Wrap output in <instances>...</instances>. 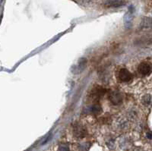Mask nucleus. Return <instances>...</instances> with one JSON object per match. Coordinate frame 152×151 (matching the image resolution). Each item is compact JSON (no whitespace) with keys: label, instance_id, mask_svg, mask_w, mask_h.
I'll return each mask as SVG.
<instances>
[{"label":"nucleus","instance_id":"10","mask_svg":"<svg viewBox=\"0 0 152 151\" xmlns=\"http://www.w3.org/2000/svg\"><path fill=\"white\" fill-rule=\"evenodd\" d=\"M91 112L95 115H98L100 114L101 112H102V107L98 103H96V104L93 105L91 107Z\"/></svg>","mask_w":152,"mask_h":151},{"label":"nucleus","instance_id":"12","mask_svg":"<svg viewBox=\"0 0 152 151\" xmlns=\"http://www.w3.org/2000/svg\"><path fill=\"white\" fill-rule=\"evenodd\" d=\"M147 137H148V138H149V139H151V137H152L151 134H147Z\"/></svg>","mask_w":152,"mask_h":151},{"label":"nucleus","instance_id":"8","mask_svg":"<svg viewBox=\"0 0 152 151\" xmlns=\"http://www.w3.org/2000/svg\"><path fill=\"white\" fill-rule=\"evenodd\" d=\"M151 27H152V18L148 17L144 18L141 23V28H149Z\"/></svg>","mask_w":152,"mask_h":151},{"label":"nucleus","instance_id":"9","mask_svg":"<svg viewBox=\"0 0 152 151\" xmlns=\"http://www.w3.org/2000/svg\"><path fill=\"white\" fill-rule=\"evenodd\" d=\"M142 103L145 106H151L152 105V96L150 94H146L142 97Z\"/></svg>","mask_w":152,"mask_h":151},{"label":"nucleus","instance_id":"4","mask_svg":"<svg viewBox=\"0 0 152 151\" xmlns=\"http://www.w3.org/2000/svg\"><path fill=\"white\" fill-rule=\"evenodd\" d=\"M109 100L113 105H119L122 103L123 96L118 91H112L109 95Z\"/></svg>","mask_w":152,"mask_h":151},{"label":"nucleus","instance_id":"3","mask_svg":"<svg viewBox=\"0 0 152 151\" xmlns=\"http://www.w3.org/2000/svg\"><path fill=\"white\" fill-rule=\"evenodd\" d=\"M118 77L122 82H129L132 79V74L126 69H120L118 74Z\"/></svg>","mask_w":152,"mask_h":151},{"label":"nucleus","instance_id":"11","mask_svg":"<svg viewBox=\"0 0 152 151\" xmlns=\"http://www.w3.org/2000/svg\"><path fill=\"white\" fill-rule=\"evenodd\" d=\"M58 151H70V150H69V147L67 144H61V145H59Z\"/></svg>","mask_w":152,"mask_h":151},{"label":"nucleus","instance_id":"7","mask_svg":"<svg viewBox=\"0 0 152 151\" xmlns=\"http://www.w3.org/2000/svg\"><path fill=\"white\" fill-rule=\"evenodd\" d=\"M74 134L78 138H83L86 135V130L83 126L77 124L74 126Z\"/></svg>","mask_w":152,"mask_h":151},{"label":"nucleus","instance_id":"5","mask_svg":"<svg viewBox=\"0 0 152 151\" xmlns=\"http://www.w3.org/2000/svg\"><path fill=\"white\" fill-rule=\"evenodd\" d=\"M134 12V8L130 6L129 8V12H126L124 16V24L126 28H130L132 24V13Z\"/></svg>","mask_w":152,"mask_h":151},{"label":"nucleus","instance_id":"2","mask_svg":"<svg viewBox=\"0 0 152 151\" xmlns=\"http://www.w3.org/2000/svg\"><path fill=\"white\" fill-rule=\"evenodd\" d=\"M87 64V59L85 58H81L78 61V64L75 66H73L72 69V71L75 74H80L81 72H82L84 71V69H85V66H86Z\"/></svg>","mask_w":152,"mask_h":151},{"label":"nucleus","instance_id":"1","mask_svg":"<svg viewBox=\"0 0 152 151\" xmlns=\"http://www.w3.org/2000/svg\"><path fill=\"white\" fill-rule=\"evenodd\" d=\"M138 71L142 76H148L152 72V63L148 62H143L138 65Z\"/></svg>","mask_w":152,"mask_h":151},{"label":"nucleus","instance_id":"6","mask_svg":"<svg viewBox=\"0 0 152 151\" xmlns=\"http://www.w3.org/2000/svg\"><path fill=\"white\" fill-rule=\"evenodd\" d=\"M126 2L125 0H106L104 5L109 8H118L126 5Z\"/></svg>","mask_w":152,"mask_h":151}]
</instances>
